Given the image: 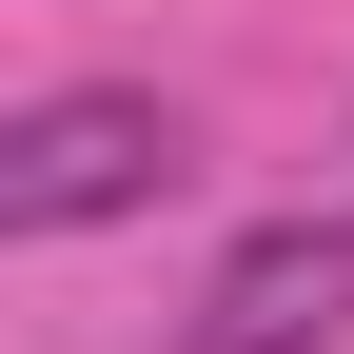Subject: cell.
Returning <instances> with one entry per match:
<instances>
[{"instance_id": "6da1fadb", "label": "cell", "mask_w": 354, "mask_h": 354, "mask_svg": "<svg viewBox=\"0 0 354 354\" xmlns=\"http://www.w3.org/2000/svg\"><path fill=\"white\" fill-rule=\"evenodd\" d=\"M177 177V118L138 79H79V99H20L0 118V236H79V216H138Z\"/></svg>"}, {"instance_id": "7a4b0ae2", "label": "cell", "mask_w": 354, "mask_h": 354, "mask_svg": "<svg viewBox=\"0 0 354 354\" xmlns=\"http://www.w3.org/2000/svg\"><path fill=\"white\" fill-rule=\"evenodd\" d=\"M335 335H354V216H256L177 315V354H335Z\"/></svg>"}]
</instances>
